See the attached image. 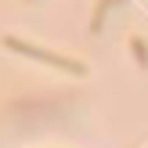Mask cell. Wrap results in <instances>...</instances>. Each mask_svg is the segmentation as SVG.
Returning <instances> with one entry per match:
<instances>
[{
  "instance_id": "obj_1",
  "label": "cell",
  "mask_w": 148,
  "mask_h": 148,
  "mask_svg": "<svg viewBox=\"0 0 148 148\" xmlns=\"http://www.w3.org/2000/svg\"><path fill=\"white\" fill-rule=\"evenodd\" d=\"M4 47L7 51H18V54H25V58H33V62H47V65H54V69H62V72H72V76H87V65L79 62V58H65V54H58V51L36 47V43L22 40V36H4Z\"/></svg>"
}]
</instances>
